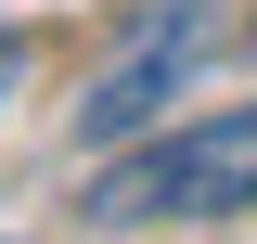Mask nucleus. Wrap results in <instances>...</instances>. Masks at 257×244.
I'll return each mask as SVG.
<instances>
[{"label":"nucleus","instance_id":"nucleus-1","mask_svg":"<svg viewBox=\"0 0 257 244\" xmlns=\"http://www.w3.org/2000/svg\"><path fill=\"white\" fill-rule=\"evenodd\" d=\"M231 206H257V103L90 180V218H231Z\"/></svg>","mask_w":257,"mask_h":244},{"label":"nucleus","instance_id":"nucleus-2","mask_svg":"<svg viewBox=\"0 0 257 244\" xmlns=\"http://www.w3.org/2000/svg\"><path fill=\"white\" fill-rule=\"evenodd\" d=\"M206 39H219V0H155V13H142V39H128V52L90 77V103H77V142H128L142 116H167V90L206 64Z\"/></svg>","mask_w":257,"mask_h":244},{"label":"nucleus","instance_id":"nucleus-3","mask_svg":"<svg viewBox=\"0 0 257 244\" xmlns=\"http://www.w3.org/2000/svg\"><path fill=\"white\" fill-rule=\"evenodd\" d=\"M13 77H26V39H13V26H0V103H13Z\"/></svg>","mask_w":257,"mask_h":244}]
</instances>
